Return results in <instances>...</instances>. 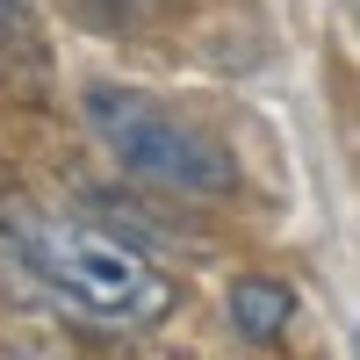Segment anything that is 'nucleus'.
Instances as JSON below:
<instances>
[{"instance_id": "20e7f679", "label": "nucleus", "mask_w": 360, "mask_h": 360, "mask_svg": "<svg viewBox=\"0 0 360 360\" xmlns=\"http://www.w3.org/2000/svg\"><path fill=\"white\" fill-rule=\"evenodd\" d=\"M166 8V0H86V15L108 22V29H137V22H152Z\"/></svg>"}, {"instance_id": "39448f33", "label": "nucleus", "mask_w": 360, "mask_h": 360, "mask_svg": "<svg viewBox=\"0 0 360 360\" xmlns=\"http://www.w3.org/2000/svg\"><path fill=\"white\" fill-rule=\"evenodd\" d=\"M29 15H37V0H0V44H22Z\"/></svg>"}, {"instance_id": "7ed1b4c3", "label": "nucleus", "mask_w": 360, "mask_h": 360, "mask_svg": "<svg viewBox=\"0 0 360 360\" xmlns=\"http://www.w3.org/2000/svg\"><path fill=\"white\" fill-rule=\"evenodd\" d=\"M288 317H295V288H288V281H274V274L231 281V324H238L252 346H274V339L288 332Z\"/></svg>"}, {"instance_id": "f257e3e1", "label": "nucleus", "mask_w": 360, "mask_h": 360, "mask_svg": "<svg viewBox=\"0 0 360 360\" xmlns=\"http://www.w3.org/2000/svg\"><path fill=\"white\" fill-rule=\"evenodd\" d=\"M0 266L29 295H44L51 310L101 324V332H152L173 310V281L144 252L115 245V238L86 231L72 217L29 209V202L0 209Z\"/></svg>"}, {"instance_id": "f03ea898", "label": "nucleus", "mask_w": 360, "mask_h": 360, "mask_svg": "<svg viewBox=\"0 0 360 360\" xmlns=\"http://www.w3.org/2000/svg\"><path fill=\"white\" fill-rule=\"evenodd\" d=\"M79 115L94 144L137 180L152 188H173V195H231L238 188V166L217 137L188 115H173L166 101L137 94V86H115V79H94L79 94Z\"/></svg>"}]
</instances>
